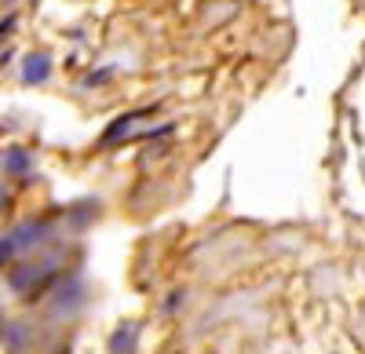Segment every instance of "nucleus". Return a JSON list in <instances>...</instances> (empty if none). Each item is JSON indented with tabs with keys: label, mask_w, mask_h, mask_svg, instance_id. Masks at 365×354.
Wrapping results in <instances>:
<instances>
[{
	"label": "nucleus",
	"mask_w": 365,
	"mask_h": 354,
	"mask_svg": "<svg viewBox=\"0 0 365 354\" xmlns=\"http://www.w3.org/2000/svg\"><path fill=\"white\" fill-rule=\"evenodd\" d=\"M48 73H51V58L48 55H29L26 58V66H22V80L26 84H41V80H48Z\"/></svg>",
	"instance_id": "obj_1"
},
{
	"label": "nucleus",
	"mask_w": 365,
	"mask_h": 354,
	"mask_svg": "<svg viewBox=\"0 0 365 354\" xmlns=\"http://www.w3.org/2000/svg\"><path fill=\"white\" fill-rule=\"evenodd\" d=\"M26 165H29V157H26L22 150H11V157H8V168H11V172H26Z\"/></svg>",
	"instance_id": "obj_2"
}]
</instances>
